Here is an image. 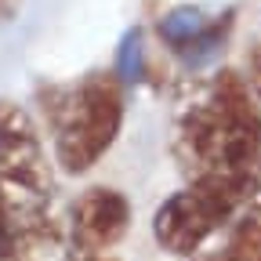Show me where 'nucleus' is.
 I'll return each instance as SVG.
<instances>
[{
	"label": "nucleus",
	"mask_w": 261,
	"mask_h": 261,
	"mask_svg": "<svg viewBox=\"0 0 261 261\" xmlns=\"http://www.w3.org/2000/svg\"><path fill=\"white\" fill-rule=\"evenodd\" d=\"M211 261H221V257H211Z\"/></svg>",
	"instance_id": "13"
},
{
	"label": "nucleus",
	"mask_w": 261,
	"mask_h": 261,
	"mask_svg": "<svg viewBox=\"0 0 261 261\" xmlns=\"http://www.w3.org/2000/svg\"><path fill=\"white\" fill-rule=\"evenodd\" d=\"M254 178L250 174H196L185 189L160 203L152 218V236L167 254H196L218 228L232 218L250 196Z\"/></svg>",
	"instance_id": "3"
},
{
	"label": "nucleus",
	"mask_w": 261,
	"mask_h": 261,
	"mask_svg": "<svg viewBox=\"0 0 261 261\" xmlns=\"http://www.w3.org/2000/svg\"><path fill=\"white\" fill-rule=\"evenodd\" d=\"M174 156L189 178L214 171L257 174L261 102L240 73L221 69L181 94L174 113Z\"/></svg>",
	"instance_id": "1"
},
{
	"label": "nucleus",
	"mask_w": 261,
	"mask_h": 261,
	"mask_svg": "<svg viewBox=\"0 0 261 261\" xmlns=\"http://www.w3.org/2000/svg\"><path fill=\"white\" fill-rule=\"evenodd\" d=\"M247 84H250L254 98L261 102V44H254L250 55H247Z\"/></svg>",
	"instance_id": "10"
},
{
	"label": "nucleus",
	"mask_w": 261,
	"mask_h": 261,
	"mask_svg": "<svg viewBox=\"0 0 261 261\" xmlns=\"http://www.w3.org/2000/svg\"><path fill=\"white\" fill-rule=\"evenodd\" d=\"M18 11V0H0V22H4V18H11Z\"/></svg>",
	"instance_id": "12"
},
{
	"label": "nucleus",
	"mask_w": 261,
	"mask_h": 261,
	"mask_svg": "<svg viewBox=\"0 0 261 261\" xmlns=\"http://www.w3.org/2000/svg\"><path fill=\"white\" fill-rule=\"evenodd\" d=\"M55 156L65 174H84L109 152L123 127V84L116 73H91L51 106Z\"/></svg>",
	"instance_id": "2"
},
{
	"label": "nucleus",
	"mask_w": 261,
	"mask_h": 261,
	"mask_svg": "<svg viewBox=\"0 0 261 261\" xmlns=\"http://www.w3.org/2000/svg\"><path fill=\"white\" fill-rule=\"evenodd\" d=\"M11 221H15V211H11V200H8L4 181H0V240L11 232Z\"/></svg>",
	"instance_id": "11"
},
{
	"label": "nucleus",
	"mask_w": 261,
	"mask_h": 261,
	"mask_svg": "<svg viewBox=\"0 0 261 261\" xmlns=\"http://www.w3.org/2000/svg\"><path fill=\"white\" fill-rule=\"evenodd\" d=\"M221 261H261V232L240 218L236 232L228 236V243H225Z\"/></svg>",
	"instance_id": "7"
},
{
	"label": "nucleus",
	"mask_w": 261,
	"mask_h": 261,
	"mask_svg": "<svg viewBox=\"0 0 261 261\" xmlns=\"http://www.w3.org/2000/svg\"><path fill=\"white\" fill-rule=\"evenodd\" d=\"M127 225H130L127 196L109 185H94L73 203L69 240L76 243V250H84L91 257H106L127 236Z\"/></svg>",
	"instance_id": "5"
},
{
	"label": "nucleus",
	"mask_w": 261,
	"mask_h": 261,
	"mask_svg": "<svg viewBox=\"0 0 261 261\" xmlns=\"http://www.w3.org/2000/svg\"><path fill=\"white\" fill-rule=\"evenodd\" d=\"M243 221L254 225L261 232V163H257V174H254V185H250V196L243 203Z\"/></svg>",
	"instance_id": "9"
},
{
	"label": "nucleus",
	"mask_w": 261,
	"mask_h": 261,
	"mask_svg": "<svg viewBox=\"0 0 261 261\" xmlns=\"http://www.w3.org/2000/svg\"><path fill=\"white\" fill-rule=\"evenodd\" d=\"M0 261H106V257H91L76 250V243L62 236L44 214L25 225H15L0 240Z\"/></svg>",
	"instance_id": "6"
},
{
	"label": "nucleus",
	"mask_w": 261,
	"mask_h": 261,
	"mask_svg": "<svg viewBox=\"0 0 261 261\" xmlns=\"http://www.w3.org/2000/svg\"><path fill=\"white\" fill-rule=\"evenodd\" d=\"M113 73H116V80H120L123 87L138 84V76H142V37H138V33H127V37H123V44H120V51H116Z\"/></svg>",
	"instance_id": "8"
},
{
	"label": "nucleus",
	"mask_w": 261,
	"mask_h": 261,
	"mask_svg": "<svg viewBox=\"0 0 261 261\" xmlns=\"http://www.w3.org/2000/svg\"><path fill=\"white\" fill-rule=\"evenodd\" d=\"M0 181L15 211L11 228L44 218V200L51 192V163L44 156L37 123L8 98H0Z\"/></svg>",
	"instance_id": "4"
}]
</instances>
